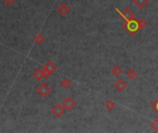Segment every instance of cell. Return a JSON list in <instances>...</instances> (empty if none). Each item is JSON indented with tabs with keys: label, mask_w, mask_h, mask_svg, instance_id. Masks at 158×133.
<instances>
[{
	"label": "cell",
	"mask_w": 158,
	"mask_h": 133,
	"mask_svg": "<svg viewBox=\"0 0 158 133\" xmlns=\"http://www.w3.org/2000/svg\"><path fill=\"white\" fill-rule=\"evenodd\" d=\"M104 107L107 108V110H108V111H112L116 107V104L114 101L108 100V101H107V103L104 104Z\"/></svg>",
	"instance_id": "5bb4252c"
},
{
	"label": "cell",
	"mask_w": 158,
	"mask_h": 133,
	"mask_svg": "<svg viewBox=\"0 0 158 133\" xmlns=\"http://www.w3.org/2000/svg\"><path fill=\"white\" fill-rule=\"evenodd\" d=\"M149 1H150V0H149Z\"/></svg>",
	"instance_id": "d6986e66"
},
{
	"label": "cell",
	"mask_w": 158,
	"mask_h": 133,
	"mask_svg": "<svg viewBox=\"0 0 158 133\" xmlns=\"http://www.w3.org/2000/svg\"><path fill=\"white\" fill-rule=\"evenodd\" d=\"M43 73H44V79H47L57 70V66L52 60H48L44 64V66L43 68Z\"/></svg>",
	"instance_id": "3957f363"
},
{
	"label": "cell",
	"mask_w": 158,
	"mask_h": 133,
	"mask_svg": "<svg viewBox=\"0 0 158 133\" xmlns=\"http://www.w3.org/2000/svg\"><path fill=\"white\" fill-rule=\"evenodd\" d=\"M34 42L37 43V44H42L44 41H45V38H44V36L42 34V33H38V34H36L35 36H34Z\"/></svg>",
	"instance_id": "7c38bea8"
},
{
	"label": "cell",
	"mask_w": 158,
	"mask_h": 133,
	"mask_svg": "<svg viewBox=\"0 0 158 133\" xmlns=\"http://www.w3.org/2000/svg\"><path fill=\"white\" fill-rule=\"evenodd\" d=\"M51 112H52V114H53V115H54V116H55V117L59 118V117H61V116L65 114L66 109L63 107V105H60V104H57V105H55L54 106H53V108H52Z\"/></svg>",
	"instance_id": "5b68a950"
},
{
	"label": "cell",
	"mask_w": 158,
	"mask_h": 133,
	"mask_svg": "<svg viewBox=\"0 0 158 133\" xmlns=\"http://www.w3.org/2000/svg\"><path fill=\"white\" fill-rule=\"evenodd\" d=\"M124 23H123V28L131 35L134 36L140 30L145 28L147 26V21L143 19L141 20H124Z\"/></svg>",
	"instance_id": "6da1fadb"
},
{
	"label": "cell",
	"mask_w": 158,
	"mask_h": 133,
	"mask_svg": "<svg viewBox=\"0 0 158 133\" xmlns=\"http://www.w3.org/2000/svg\"><path fill=\"white\" fill-rule=\"evenodd\" d=\"M32 76H33V78H34L36 80L41 81L43 79H44V73H43V68H39L35 69V70H34V72L32 73Z\"/></svg>",
	"instance_id": "9c48e42d"
},
{
	"label": "cell",
	"mask_w": 158,
	"mask_h": 133,
	"mask_svg": "<svg viewBox=\"0 0 158 133\" xmlns=\"http://www.w3.org/2000/svg\"><path fill=\"white\" fill-rule=\"evenodd\" d=\"M127 86H128V84H127V82L123 79H118L115 82V84H114V87L117 89L118 92H123L125 89L127 88Z\"/></svg>",
	"instance_id": "52a82bcc"
},
{
	"label": "cell",
	"mask_w": 158,
	"mask_h": 133,
	"mask_svg": "<svg viewBox=\"0 0 158 133\" xmlns=\"http://www.w3.org/2000/svg\"><path fill=\"white\" fill-rule=\"evenodd\" d=\"M122 72H123V69H122L121 67L118 66V65L114 66V67L112 68V69H111V73H112V75H114L115 77H119V76L122 74Z\"/></svg>",
	"instance_id": "30bf717a"
},
{
	"label": "cell",
	"mask_w": 158,
	"mask_h": 133,
	"mask_svg": "<svg viewBox=\"0 0 158 133\" xmlns=\"http://www.w3.org/2000/svg\"><path fill=\"white\" fill-rule=\"evenodd\" d=\"M61 105H62L63 107L66 109V111H71V110L75 107L76 103H75V101H74L70 96H68V97H66V98L63 100V102H62Z\"/></svg>",
	"instance_id": "8992f818"
},
{
	"label": "cell",
	"mask_w": 158,
	"mask_h": 133,
	"mask_svg": "<svg viewBox=\"0 0 158 133\" xmlns=\"http://www.w3.org/2000/svg\"><path fill=\"white\" fill-rule=\"evenodd\" d=\"M52 92V89L50 86H48L47 83L45 82H42L37 88H36V93L41 96V97H47Z\"/></svg>",
	"instance_id": "7a4b0ae2"
},
{
	"label": "cell",
	"mask_w": 158,
	"mask_h": 133,
	"mask_svg": "<svg viewBox=\"0 0 158 133\" xmlns=\"http://www.w3.org/2000/svg\"><path fill=\"white\" fill-rule=\"evenodd\" d=\"M151 127L154 130V131H158V119H153L152 122L151 123Z\"/></svg>",
	"instance_id": "e0dca14e"
},
{
	"label": "cell",
	"mask_w": 158,
	"mask_h": 133,
	"mask_svg": "<svg viewBox=\"0 0 158 133\" xmlns=\"http://www.w3.org/2000/svg\"><path fill=\"white\" fill-rule=\"evenodd\" d=\"M116 11L119 14V16L123 19V20H135L136 17H135V14L133 13V11L129 9V8H126L123 11H120L118 8H116Z\"/></svg>",
	"instance_id": "277c9868"
},
{
	"label": "cell",
	"mask_w": 158,
	"mask_h": 133,
	"mask_svg": "<svg viewBox=\"0 0 158 133\" xmlns=\"http://www.w3.org/2000/svg\"><path fill=\"white\" fill-rule=\"evenodd\" d=\"M60 85L64 89H69L71 86V80L70 79H68V78H65L60 81Z\"/></svg>",
	"instance_id": "4fadbf2b"
},
{
	"label": "cell",
	"mask_w": 158,
	"mask_h": 133,
	"mask_svg": "<svg viewBox=\"0 0 158 133\" xmlns=\"http://www.w3.org/2000/svg\"><path fill=\"white\" fill-rule=\"evenodd\" d=\"M138 76V73L135 69L133 68H130L127 71V77L130 79H134L136 77Z\"/></svg>",
	"instance_id": "9a60e30c"
},
{
	"label": "cell",
	"mask_w": 158,
	"mask_h": 133,
	"mask_svg": "<svg viewBox=\"0 0 158 133\" xmlns=\"http://www.w3.org/2000/svg\"><path fill=\"white\" fill-rule=\"evenodd\" d=\"M132 1L134 5L139 9H143L149 3V0H132Z\"/></svg>",
	"instance_id": "8fae6325"
},
{
	"label": "cell",
	"mask_w": 158,
	"mask_h": 133,
	"mask_svg": "<svg viewBox=\"0 0 158 133\" xmlns=\"http://www.w3.org/2000/svg\"><path fill=\"white\" fill-rule=\"evenodd\" d=\"M58 14L59 15H61V16H66V15H68L69 13H70V7L67 5V4H65V3H62V4H60L58 7Z\"/></svg>",
	"instance_id": "ba28073f"
},
{
	"label": "cell",
	"mask_w": 158,
	"mask_h": 133,
	"mask_svg": "<svg viewBox=\"0 0 158 133\" xmlns=\"http://www.w3.org/2000/svg\"><path fill=\"white\" fill-rule=\"evenodd\" d=\"M151 107H152V109L158 115V98L154 101V102H152V105H151Z\"/></svg>",
	"instance_id": "2e32d148"
},
{
	"label": "cell",
	"mask_w": 158,
	"mask_h": 133,
	"mask_svg": "<svg viewBox=\"0 0 158 133\" xmlns=\"http://www.w3.org/2000/svg\"><path fill=\"white\" fill-rule=\"evenodd\" d=\"M15 1H16V0H4V3L7 6H12L15 3Z\"/></svg>",
	"instance_id": "ac0fdd59"
}]
</instances>
